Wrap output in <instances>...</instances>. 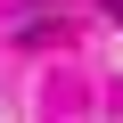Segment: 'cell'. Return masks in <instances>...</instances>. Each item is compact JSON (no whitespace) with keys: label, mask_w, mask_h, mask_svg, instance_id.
<instances>
[{"label":"cell","mask_w":123,"mask_h":123,"mask_svg":"<svg viewBox=\"0 0 123 123\" xmlns=\"http://www.w3.org/2000/svg\"><path fill=\"white\" fill-rule=\"evenodd\" d=\"M115 17H123V0H115Z\"/></svg>","instance_id":"obj_1"}]
</instances>
